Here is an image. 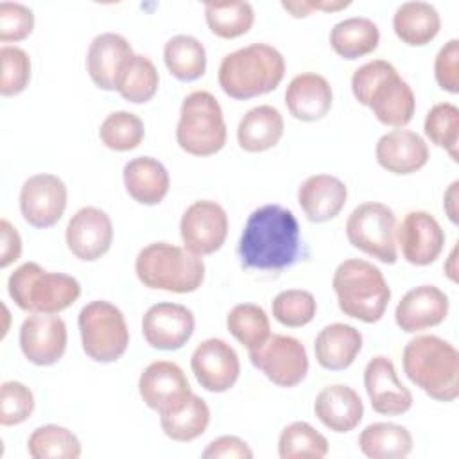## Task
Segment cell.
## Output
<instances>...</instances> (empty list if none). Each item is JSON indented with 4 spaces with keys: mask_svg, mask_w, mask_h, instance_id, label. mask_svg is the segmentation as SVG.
Returning <instances> with one entry per match:
<instances>
[{
    "mask_svg": "<svg viewBox=\"0 0 459 459\" xmlns=\"http://www.w3.org/2000/svg\"><path fill=\"white\" fill-rule=\"evenodd\" d=\"M301 247L296 215L281 204H264L247 217L237 253L246 269L281 271L299 260Z\"/></svg>",
    "mask_w": 459,
    "mask_h": 459,
    "instance_id": "1",
    "label": "cell"
},
{
    "mask_svg": "<svg viewBox=\"0 0 459 459\" xmlns=\"http://www.w3.org/2000/svg\"><path fill=\"white\" fill-rule=\"evenodd\" d=\"M351 91L384 126L402 129L414 117V91L385 59H373L359 66L351 75Z\"/></svg>",
    "mask_w": 459,
    "mask_h": 459,
    "instance_id": "2",
    "label": "cell"
},
{
    "mask_svg": "<svg viewBox=\"0 0 459 459\" xmlns=\"http://www.w3.org/2000/svg\"><path fill=\"white\" fill-rule=\"evenodd\" d=\"M407 378L437 402L459 396V353L437 335L412 337L402 353Z\"/></svg>",
    "mask_w": 459,
    "mask_h": 459,
    "instance_id": "3",
    "label": "cell"
},
{
    "mask_svg": "<svg viewBox=\"0 0 459 459\" xmlns=\"http://www.w3.org/2000/svg\"><path fill=\"white\" fill-rule=\"evenodd\" d=\"M285 59L269 43H251L226 54L219 65V86L235 100H247L278 88Z\"/></svg>",
    "mask_w": 459,
    "mask_h": 459,
    "instance_id": "4",
    "label": "cell"
},
{
    "mask_svg": "<svg viewBox=\"0 0 459 459\" xmlns=\"http://www.w3.org/2000/svg\"><path fill=\"white\" fill-rule=\"evenodd\" d=\"M332 287L341 312L362 323L380 321L391 299V289L382 271L362 258L341 262L333 273Z\"/></svg>",
    "mask_w": 459,
    "mask_h": 459,
    "instance_id": "5",
    "label": "cell"
},
{
    "mask_svg": "<svg viewBox=\"0 0 459 459\" xmlns=\"http://www.w3.org/2000/svg\"><path fill=\"white\" fill-rule=\"evenodd\" d=\"M134 273L149 289L186 294L203 285L204 262L186 247L152 242L136 255Z\"/></svg>",
    "mask_w": 459,
    "mask_h": 459,
    "instance_id": "6",
    "label": "cell"
},
{
    "mask_svg": "<svg viewBox=\"0 0 459 459\" xmlns=\"http://www.w3.org/2000/svg\"><path fill=\"white\" fill-rule=\"evenodd\" d=\"M7 290L16 307L30 314H57L81 296V285L74 276L45 271L36 262L16 267L7 280Z\"/></svg>",
    "mask_w": 459,
    "mask_h": 459,
    "instance_id": "7",
    "label": "cell"
},
{
    "mask_svg": "<svg viewBox=\"0 0 459 459\" xmlns=\"http://www.w3.org/2000/svg\"><path fill=\"white\" fill-rule=\"evenodd\" d=\"M228 129L219 100L206 90L188 93L179 109L178 145L194 156H212L224 147Z\"/></svg>",
    "mask_w": 459,
    "mask_h": 459,
    "instance_id": "8",
    "label": "cell"
},
{
    "mask_svg": "<svg viewBox=\"0 0 459 459\" xmlns=\"http://www.w3.org/2000/svg\"><path fill=\"white\" fill-rule=\"evenodd\" d=\"M84 353L95 362H115L129 346V330L118 307L106 299L86 303L77 317Z\"/></svg>",
    "mask_w": 459,
    "mask_h": 459,
    "instance_id": "9",
    "label": "cell"
},
{
    "mask_svg": "<svg viewBox=\"0 0 459 459\" xmlns=\"http://www.w3.org/2000/svg\"><path fill=\"white\" fill-rule=\"evenodd\" d=\"M396 230L394 212L378 201L360 203L346 221L350 244L382 264H394L398 260Z\"/></svg>",
    "mask_w": 459,
    "mask_h": 459,
    "instance_id": "10",
    "label": "cell"
},
{
    "mask_svg": "<svg viewBox=\"0 0 459 459\" xmlns=\"http://www.w3.org/2000/svg\"><path fill=\"white\" fill-rule=\"evenodd\" d=\"M251 364L280 387L298 385L308 373L303 342L283 333H271L260 346L249 350Z\"/></svg>",
    "mask_w": 459,
    "mask_h": 459,
    "instance_id": "11",
    "label": "cell"
},
{
    "mask_svg": "<svg viewBox=\"0 0 459 459\" xmlns=\"http://www.w3.org/2000/svg\"><path fill=\"white\" fill-rule=\"evenodd\" d=\"M138 393L143 403L158 414L183 409L194 394L185 371L170 360L151 362L138 378Z\"/></svg>",
    "mask_w": 459,
    "mask_h": 459,
    "instance_id": "12",
    "label": "cell"
},
{
    "mask_svg": "<svg viewBox=\"0 0 459 459\" xmlns=\"http://www.w3.org/2000/svg\"><path fill=\"white\" fill-rule=\"evenodd\" d=\"M228 213L210 199L192 203L181 215L179 233L185 247L197 256L219 251L228 237Z\"/></svg>",
    "mask_w": 459,
    "mask_h": 459,
    "instance_id": "13",
    "label": "cell"
},
{
    "mask_svg": "<svg viewBox=\"0 0 459 459\" xmlns=\"http://www.w3.org/2000/svg\"><path fill=\"white\" fill-rule=\"evenodd\" d=\"M190 368L199 385L210 393L231 389L240 375V360L235 348L219 337L204 339L195 346Z\"/></svg>",
    "mask_w": 459,
    "mask_h": 459,
    "instance_id": "14",
    "label": "cell"
},
{
    "mask_svg": "<svg viewBox=\"0 0 459 459\" xmlns=\"http://www.w3.org/2000/svg\"><path fill=\"white\" fill-rule=\"evenodd\" d=\"M68 199L66 185L54 174H34L22 185L20 210L34 228H50L65 213Z\"/></svg>",
    "mask_w": 459,
    "mask_h": 459,
    "instance_id": "15",
    "label": "cell"
},
{
    "mask_svg": "<svg viewBox=\"0 0 459 459\" xmlns=\"http://www.w3.org/2000/svg\"><path fill=\"white\" fill-rule=\"evenodd\" d=\"M195 330L190 308L179 303H156L142 317V333L149 346L163 351L183 348Z\"/></svg>",
    "mask_w": 459,
    "mask_h": 459,
    "instance_id": "16",
    "label": "cell"
},
{
    "mask_svg": "<svg viewBox=\"0 0 459 459\" xmlns=\"http://www.w3.org/2000/svg\"><path fill=\"white\" fill-rule=\"evenodd\" d=\"M66 325L56 314H30L20 326V348L36 366L59 362L66 350Z\"/></svg>",
    "mask_w": 459,
    "mask_h": 459,
    "instance_id": "17",
    "label": "cell"
},
{
    "mask_svg": "<svg viewBox=\"0 0 459 459\" xmlns=\"http://www.w3.org/2000/svg\"><path fill=\"white\" fill-rule=\"evenodd\" d=\"M65 238L74 256L84 262H95L111 247L113 222L104 210L82 206L68 221Z\"/></svg>",
    "mask_w": 459,
    "mask_h": 459,
    "instance_id": "18",
    "label": "cell"
},
{
    "mask_svg": "<svg viewBox=\"0 0 459 459\" xmlns=\"http://www.w3.org/2000/svg\"><path fill=\"white\" fill-rule=\"evenodd\" d=\"M445 231L437 219L425 210L409 212L396 230V244L412 265L436 262L445 246Z\"/></svg>",
    "mask_w": 459,
    "mask_h": 459,
    "instance_id": "19",
    "label": "cell"
},
{
    "mask_svg": "<svg viewBox=\"0 0 459 459\" xmlns=\"http://www.w3.org/2000/svg\"><path fill=\"white\" fill-rule=\"evenodd\" d=\"M364 387L375 412L400 416L412 407V393L398 380L394 364L385 355L373 357L364 368Z\"/></svg>",
    "mask_w": 459,
    "mask_h": 459,
    "instance_id": "20",
    "label": "cell"
},
{
    "mask_svg": "<svg viewBox=\"0 0 459 459\" xmlns=\"http://www.w3.org/2000/svg\"><path fill=\"white\" fill-rule=\"evenodd\" d=\"M448 308V296L439 287L420 285L402 296L394 310V321L405 333H416L441 325Z\"/></svg>",
    "mask_w": 459,
    "mask_h": 459,
    "instance_id": "21",
    "label": "cell"
},
{
    "mask_svg": "<svg viewBox=\"0 0 459 459\" xmlns=\"http://www.w3.org/2000/svg\"><path fill=\"white\" fill-rule=\"evenodd\" d=\"M375 156L378 165L387 172L407 176L427 165L429 145L414 131L393 129L378 138Z\"/></svg>",
    "mask_w": 459,
    "mask_h": 459,
    "instance_id": "22",
    "label": "cell"
},
{
    "mask_svg": "<svg viewBox=\"0 0 459 459\" xmlns=\"http://www.w3.org/2000/svg\"><path fill=\"white\" fill-rule=\"evenodd\" d=\"M129 41L117 32L97 34L86 54V70L93 84L100 90H117V81L126 61L133 56Z\"/></svg>",
    "mask_w": 459,
    "mask_h": 459,
    "instance_id": "23",
    "label": "cell"
},
{
    "mask_svg": "<svg viewBox=\"0 0 459 459\" xmlns=\"http://www.w3.org/2000/svg\"><path fill=\"white\" fill-rule=\"evenodd\" d=\"M333 102V91L326 77L316 72H303L290 79L285 90L289 113L301 122L323 118Z\"/></svg>",
    "mask_w": 459,
    "mask_h": 459,
    "instance_id": "24",
    "label": "cell"
},
{
    "mask_svg": "<svg viewBox=\"0 0 459 459\" xmlns=\"http://www.w3.org/2000/svg\"><path fill=\"white\" fill-rule=\"evenodd\" d=\"M314 414L332 432L342 434L353 430L362 416L364 403L359 393L346 384L323 387L314 400Z\"/></svg>",
    "mask_w": 459,
    "mask_h": 459,
    "instance_id": "25",
    "label": "cell"
},
{
    "mask_svg": "<svg viewBox=\"0 0 459 459\" xmlns=\"http://www.w3.org/2000/svg\"><path fill=\"white\" fill-rule=\"evenodd\" d=\"M346 199V185L332 174L308 176L298 190V203L310 222H326L337 217Z\"/></svg>",
    "mask_w": 459,
    "mask_h": 459,
    "instance_id": "26",
    "label": "cell"
},
{
    "mask_svg": "<svg viewBox=\"0 0 459 459\" xmlns=\"http://www.w3.org/2000/svg\"><path fill=\"white\" fill-rule=\"evenodd\" d=\"M126 192L140 204H158L170 188V176L165 165L152 156H138L124 167Z\"/></svg>",
    "mask_w": 459,
    "mask_h": 459,
    "instance_id": "27",
    "label": "cell"
},
{
    "mask_svg": "<svg viewBox=\"0 0 459 459\" xmlns=\"http://www.w3.org/2000/svg\"><path fill=\"white\" fill-rule=\"evenodd\" d=\"M362 350V333L351 325H326L314 341L316 360L321 368L339 371L353 364Z\"/></svg>",
    "mask_w": 459,
    "mask_h": 459,
    "instance_id": "28",
    "label": "cell"
},
{
    "mask_svg": "<svg viewBox=\"0 0 459 459\" xmlns=\"http://www.w3.org/2000/svg\"><path fill=\"white\" fill-rule=\"evenodd\" d=\"M283 129L285 122L281 113L274 106L260 104L240 118L237 142L246 152H264L281 140Z\"/></svg>",
    "mask_w": 459,
    "mask_h": 459,
    "instance_id": "29",
    "label": "cell"
},
{
    "mask_svg": "<svg viewBox=\"0 0 459 459\" xmlns=\"http://www.w3.org/2000/svg\"><path fill=\"white\" fill-rule=\"evenodd\" d=\"M393 29L398 39L405 45L423 47L437 36L441 29V16L429 2H403L393 14Z\"/></svg>",
    "mask_w": 459,
    "mask_h": 459,
    "instance_id": "30",
    "label": "cell"
},
{
    "mask_svg": "<svg viewBox=\"0 0 459 459\" xmlns=\"http://www.w3.org/2000/svg\"><path fill=\"white\" fill-rule=\"evenodd\" d=\"M380 41L378 25L366 16H350L337 22L330 30V45L344 59L371 54Z\"/></svg>",
    "mask_w": 459,
    "mask_h": 459,
    "instance_id": "31",
    "label": "cell"
},
{
    "mask_svg": "<svg viewBox=\"0 0 459 459\" xmlns=\"http://www.w3.org/2000/svg\"><path fill=\"white\" fill-rule=\"evenodd\" d=\"M359 448L369 459H403L412 452V436L402 425L377 421L360 432Z\"/></svg>",
    "mask_w": 459,
    "mask_h": 459,
    "instance_id": "32",
    "label": "cell"
},
{
    "mask_svg": "<svg viewBox=\"0 0 459 459\" xmlns=\"http://www.w3.org/2000/svg\"><path fill=\"white\" fill-rule=\"evenodd\" d=\"M163 61L169 72L185 82L203 77L206 72L204 45L190 34H176L163 47Z\"/></svg>",
    "mask_w": 459,
    "mask_h": 459,
    "instance_id": "33",
    "label": "cell"
},
{
    "mask_svg": "<svg viewBox=\"0 0 459 459\" xmlns=\"http://www.w3.org/2000/svg\"><path fill=\"white\" fill-rule=\"evenodd\" d=\"M204 20L208 29L224 39L246 34L255 23L253 5L246 0L204 2Z\"/></svg>",
    "mask_w": 459,
    "mask_h": 459,
    "instance_id": "34",
    "label": "cell"
},
{
    "mask_svg": "<svg viewBox=\"0 0 459 459\" xmlns=\"http://www.w3.org/2000/svg\"><path fill=\"white\" fill-rule=\"evenodd\" d=\"M158 84L160 75L154 63L147 56L133 54L120 72L117 91L133 104H143L156 95Z\"/></svg>",
    "mask_w": 459,
    "mask_h": 459,
    "instance_id": "35",
    "label": "cell"
},
{
    "mask_svg": "<svg viewBox=\"0 0 459 459\" xmlns=\"http://www.w3.org/2000/svg\"><path fill=\"white\" fill-rule=\"evenodd\" d=\"M208 423L210 407L197 394H192L183 409L169 414H160V425L163 434L181 443L194 441L199 436H203L208 429Z\"/></svg>",
    "mask_w": 459,
    "mask_h": 459,
    "instance_id": "36",
    "label": "cell"
},
{
    "mask_svg": "<svg viewBox=\"0 0 459 459\" xmlns=\"http://www.w3.org/2000/svg\"><path fill=\"white\" fill-rule=\"evenodd\" d=\"M27 452L32 459H77L81 457V443L66 427L48 423L32 430Z\"/></svg>",
    "mask_w": 459,
    "mask_h": 459,
    "instance_id": "37",
    "label": "cell"
},
{
    "mask_svg": "<svg viewBox=\"0 0 459 459\" xmlns=\"http://www.w3.org/2000/svg\"><path fill=\"white\" fill-rule=\"evenodd\" d=\"M328 454V439L307 421H292L278 437L281 459H323Z\"/></svg>",
    "mask_w": 459,
    "mask_h": 459,
    "instance_id": "38",
    "label": "cell"
},
{
    "mask_svg": "<svg viewBox=\"0 0 459 459\" xmlns=\"http://www.w3.org/2000/svg\"><path fill=\"white\" fill-rule=\"evenodd\" d=\"M226 328L247 351L260 346L271 335L269 316L255 303L235 305L226 316Z\"/></svg>",
    "mask_w": 459,
    "mask_h": 459,
    "instance_id": "39",
    "label": "cell"
},
{
    "mask_svg": "<svg viewBox=\"0 0 459 459\" xmlns=\"http://www.w3.org/2000/svg\"><path fill=\"white\" fill-rule=\"evenodd\" d=\"M99 138L111 151H133L143 142L145 126L142 118L131 111H113L102 120Z\"/></svg>",
    "mask_w": 459,
    "mask_h": 459,
    "instance_id": "40",
    "label": "cell"
},
{
    "mask_svg": "<svg viewBox=\"0 0 459 459\" xmlns=\"http://www.w3.org/2000/svg\"><path fill=\"white\" fill-rule=\"evenodd\" d=\"M427 138L445 149L454 161H457V145H459V109L452 102L434 104L423 122Z\"/></svg>",
    "mask_w": 459,
    "mask_h": 459,
    "instance_id": "41",
    "label": "cell"
},
{
    "mask_svg": "<svg viewBox=\"0 0 459 459\" xmlns=\"http://www.w3.org/2000/svg\"><path fill=\"white\" fill-rule=\"evenodd\" d=\"M273 317L289 328H299L308 325L316 312L317 303L312 292L303 289H287L274 296L273 299Z\"/></svg>",
    "mask_w": 459,
    "mask_h": 459,
    "instance_id": "42",
    "label": "cell"
},
{
    "mask_svg": "<svg viewBox=\"0 0 459 459\" xmlns=\"http://www.w3.org/2000/svg\"><path fill=\"white\" fill-rule=\"evenodd\" d=\"M2 77L0 93L4 97H13L22 93L30 81V57L16 45H4L0 48Z\"/></svg>",
    "mask_w": 459,
    "mask_h": 459,
    "instance_id": "43",
    "label": "cell"
},
{
    "mask_svg": "<svg viewBox=\"0 0 459 459\" xmlns=\"http://www.w3.org/2000/svg\"><path fill=\"white\" fill-rule=\"evenodd\" d=\"M34 411V394L32 391L18 382L7 380L0 385V423L4 427L20 425Z\"/></svg>",
    "mask_w": 459,
    "mask_h": 459,
    "instance_id": "44",
    "label": "cell"
},
{
    "mask_svg": "<svg viewBox=\"0 0 459 459\" xmlns=\"http://www.w3.org/2000/svg\"><path fill=\"white\" fill-rule=\"evenodd\" d=\"M34 29V13L20 2H0V41H22Z\"/></svg>",
    "mask_w": 459,
    "mask_h": 459,
    "instance_id": "45",
    "label": "cell"
},
{
    "mask_svg": "<svg viewBox=\"0 0 459 459\" xmlns=\"http://www.w3.org/2000/svg\"><path fill=\"white\" fill-rule=\"evenodd\" d=\"M434 77L441 90L448 93L459 91V39H448L436 54Z\"/></svg>",
    "mask_w": 459,
    "mask_h": 459,
    "instance_id": "46",
    "label": "cell"
},
{
    "mask_svg": "<svg viewBox=\"0 0 459 459\" xmlns=\"http://www.w3.org/2000/svg\"><path fill=\"white\" fill-rule=\"evenodd\" d=\"M204 459H251L253 450L238 436H221L203 450Z\"/></svg>",
    "mask_w": 459,
    "mask_h": 459,
    "instance_id": "47",
    "label": "cell"
},
{
    "mask_svg": "<svg viewBox=\"0 0 459 459\" xmlns=\"http://www.w3.org/2000/svg\"><path fill=\"white\" fill-rule=\"evenodd\" d=\"M0 231H2V237H0V267L5 269L20 258V255H22V237L7 219L0 221Z\"/></svg>",
    "mask_w": 459,
    "mask_h": 459,
    "instance_id": "48",
    "label": "cell"
},
{
    "mask_svg": "<svg viewBox=\"0 0 459 459\" xmlns=\"http://www.w3.org/2000/svg\"><path fill=\"white\" fill-rule=\"evenodd\" d=\"M350 0H294V2H281V7L289 11L294 18H305L312 11H341L348 7Z\"/></svg>",
    "mask_w": 459,
    "mask_h": 459,
    "instance_id": "49",
    "label": "cell"
},
{
    "mask_svg": "<svg viewBox=\"0 0 459 459\" xmlns=\"http://www.w3.org/2000/svg\"><path fill=\"white\" fill-rule=\"evenodd\" d=\"M457 186H459V181H452L443 195V208L454 224H457L459 221L457 219Z\"/></svg>",
    "mask_w": 459,
    "mask_h": 459,
    "instance_id": "50",
    "label": "cell"
},
{
    "mask_svg": "<svg viewBox=\"0 0 459 459\" xmlns=\"http://www.w3.org/2000/svg\"><path fill=\"white\" fill-rule=\"evenodd\" d=\"M455 255H457V247H454V249L450 251V256H448L446 264L443 265V269H445L446 276H448V278H450L452 281H457V267H455Z\"/></svg>",
    "mask_w": 459,
    "mask_h": 459,
    "instance_id": "51",
    "label": "cell"
}]
</instances>
